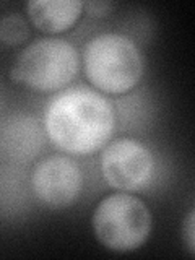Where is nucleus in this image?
<instances>
[{"label":"nucleus","instance_id":"nucleus-1","mask_svg":"<svg viewBox=\"0 0 195 260\" xmlns=\"http://www.w3.org/2000/svg\"><path fill=\"white\" fill-rule=\"evenodd\" d=\"M44 125L57 148L72 154H89L108 143L116 116L103 94L80 86L57 94L49 103Z\"/></svg>","mask_w":195,"mask_h":260},{"label":"nucleus","instance_id":"nucleus-2","mask_svg":"<svg viewBox=\"0 0 195 260\" xmlns=\"http://www.w3.org/2000/svg\"><path fill=\"white\" fill-rule=\"evenodd\" d=\"M83 65L91 85L108 94L130 91L143 75L140 49L117 32H104L89 41L83 51Z\"/></svg>","mask_w":195,"mask_h":260},{"label":"nucleus","instance_id":"nucleus-3","mask_svg":"<svg viewBox=\"0 0 195 260\" xmlns=\"http://www.w3.org/2000/svg\"><path fill=\"white\" fill-rule=\"evenodd\" d=\"M78 65V52L69 41L43 38L23 49L10 78L36 91H55L75 78Z\"/></svg>","mask_w":195,"mask_h":260},{"label":"nucleus","instance_id":"nucleus-4","mask_svg":"<svg viewBox=\"0 0 195 260\" xmlns=\"http://www.w3.org/2000/svg\"><path fill=\"white\" fill-rule=\"evenodd\" d=\"M150 208L130 193H114L98 203L93 231L101 246L114 252H130L146 242L151 233Z\"/></svg>","mask_w":195,"mask_h":260},{"label":"nucleus","instance_id":"nucleus-5","mask_svg":"<svg viewBox=\"0 0 195 260\" xmlns=\"http://www.w3.org/2000/svg\"><path fill=\"white\" fill-rule=\"evenodd\" d=\"M154 169L151 151L134 138H119L109 143L101 156L104 179L114 189L140 190L150 182Z\"/></svg>","mask_w":195,"mask_h":260},{"label":"nucleus","instance_id":"nucleus-6","mask_svg":"<svg viewBox=\"0 0 195 260\" xmlns=\"http://www.w3.org/2000/svg\"><path fill=\"white\" fill-rule=\"evenodd\" d=\"M32 192L52 208H65L75 202L83 189V174L75 161L55 154L39 161L31 176Z\"/></svg>","mask_w":195,"mask_h":260},{"label":"nucleus","instance_id":"nucleus-7","mask_svg":"<svg viewBox=\"0 0 195 260\" xmlns=\"http://www.w3.org/2000/svg\"><path fill=\"white\" fill-rule=\"evenodd\" d=\"M26 10L38 29L55 35L70 29L77 23L83 4L77 0H32L26 5Z\"/></svg>","mask_w":195,"mask_h":260},{"label":"nucleus","instance_id":"nucleus-8","mask_svg":"<svg viewBox=\"0 0 195 260\" xmlns=\"http://www.w3.org/2000/svg\"><path fill=\"white\" fill-rule=\"evenodd\" d=\"M29 36L26 20L21 15L10 13L0 18V39L8 46L23 44Z\"/></svg>","mask_w":195,"mask_h":260},{"label":"nucleus","instance_id":"nucleus-9","mask_svg":"<svg viewBox=\"0 0 195 260\" xmlns=\"http://www.w3.org/2000/svg\"><path fill=\"white\" fill-rule=\"evenodd\" d=\"M193 224H195V215H193V211H190L189 216H187V219H185L184 233H185L187 247H189V252L192 255L195 254V230H193Z\"/></svg>","mask_w":195,"mask_h":260},{"label":"nucleus","instance_id":"nucleus-10","mask_svg":"<svg viewBox=\"0 0 195 260\" xmlns=\"http://www.w3.org/2000/svg\"><path fill=\"white\" fill-rule=\"evenodd\" d=\"M89 8V13H93L96 16H101V15H108V10L112 8V4L108 2H91L86 5Z\"/></svg>","mask_w":195,"mask_h":260}]
</instances>
